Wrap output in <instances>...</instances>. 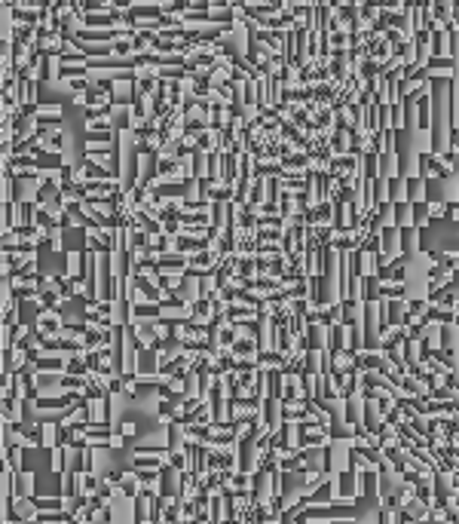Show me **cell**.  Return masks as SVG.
I'll list each match as a JSON object with an SVG mask.
<instances>
[{
  "instance_id": "cell-1",
  "label": "cell",
  "mask_w": 459,
  "mask_h": 524,
  "mask_svg": "<svg viewBox=\"0 0 459 524\" xmlns=\"http://www.w3.org/2000/svg\"><path fill=\"white\" fill-rule=\"evenodd\" d=\"M119 432H123V435H135L138 429H135V423H132V420H126V423H123V429H119Z\"/></svg>"
}]
</instances>
